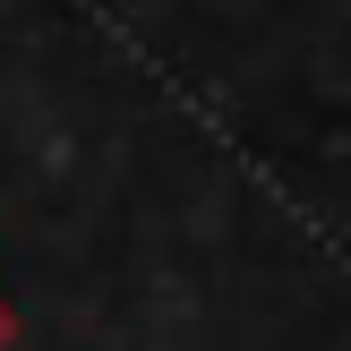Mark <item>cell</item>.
Returning a JSON list of instances; mask_svg holds the SVG:
<instances>
[{
	"mask_svg": "<svg viewBox=\"0 0 351 351\" xmlns=\"http://www.w3.org/2000/svg\"><path fill=\"white\" fill-rule=\"evenodd\" d=\"M0 343H9V308H0Z\"/></svg>",
	"mask_w": 351,
	"mask_h": 351,
	"instance_id": "1",
	"label": "cell"
}]
</instances>
